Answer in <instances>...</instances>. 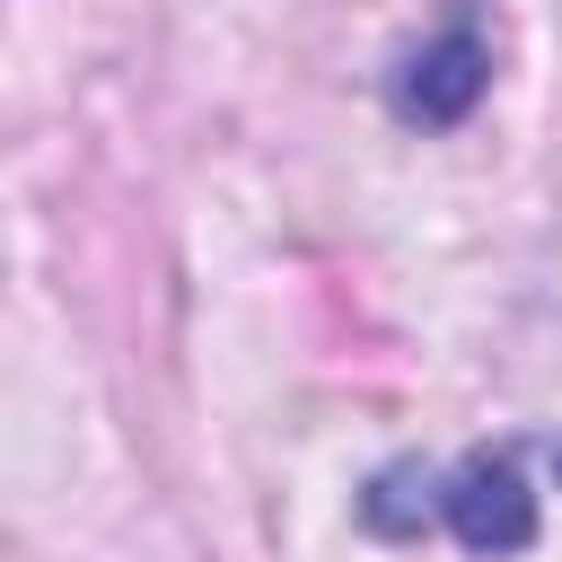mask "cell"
I'll return each mask as SVG.
<instances>
[{"label": "cell", "instance_id": "1", "mask_svg": "<svg viewBox=\"0 0 562 562\" xmlns=\"http://www.w3.org/2000/svg\"><path fill=\"white\" fill-rule=\"evenodd\" d=\"M439 518H448V536L474 544V553H527V544H536V492H527V474H518L509 448L465 457V465L439 483Z\"/></svg>", "mask_w": 562, "mask_h": 562}, {"label": "cell", "instance_id": "2", "mask_svg": "<svg viewBox=\"0 0 562 562\" xmlns=\"http://www.w3.org/2000/svg\"><path fill=\"white\" fill-rule=\"evenodd\" d=\"M483 79H492V53H483V35H474V26H457V35L422 44V53H404V70H395V88H386V97H395V114H404V123L448 132V123H465V114H474Z\"/></svg>", "mask_w": 562, "mask_h": 562}]
</instances>
